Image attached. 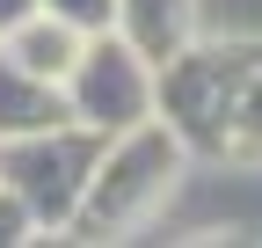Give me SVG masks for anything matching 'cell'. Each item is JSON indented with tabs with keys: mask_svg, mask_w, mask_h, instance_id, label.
Listing matches in <instances>:
<instances>
[{
	"mask_svg": "<svg viewBox=\"0 0 262 248\" xmlns=\"http://www.w3.org/2000/svg\"><path fill=\"white\" fill-rule=\"evenodd\" d=\"M160 124L189 161L262 168V37H196L160 66Z\"/></svg>",
	"mask_w": 262,
	"mask_h": 248,
	"instance_id": "6da1fadb",
	"label": "cell"
},
{
	"mask_svg": "<svg viewBox=\"0 0 262 248\" xmlns=\"http://www.w3.org/2000/svg\"><path fill=\"white\" fill-rule=\"evenodd\" d=\"M44 226H37V212H29L8 182H0V248H22V241H37Z\"/></svg>",
	"mask_w": 262,
	"mask_h": 248,
	"instance_id": "9c48e42d",
	"label": "cell"
},
{
	"mask_svg": "<svg viewBox=\"0 0 262 248\" xmlns=\"http://www.w3.org/2000/svg\"><path fill=\"white\" fill-rule=\"evenodd\" d=\"M80 29L73 22H58L51 8H37V15H22L15 29H8V37H0V51H8L15 58V66H29V73H44V80H73V58H80Z\"/></svg>",
	"mask_w": 262,
	"mask_h": 248,
	"instance_id": "52a82bcc",
	"label": "cell"
},
{
	"mask_svg": "<svg viewBox=\"0 0 262 248\" xmlns=\"http://www.w3.org/2000/svg\"><path fill=\"white\" fill-rule=\"evenodd\" d=\"M73 117V102H66V88L44 80V73H29L15 66L8 51H0V146L22 139V132H51V124Z\"/></svg>",
	"mask_w": 262,
	"mask_h": 248,
	"instance_id": "5b68a950",
	"label": "cell"
},
{
	"mask_svg": "<svg viewBox=\"0 0 262 248\" xmlns=\"http://www.w3.org/2000/svg\"><path fill=\"white\" fill-rule=\"evenodd\" d=\"M44 8L58 22H73L80 37H102V29H117V0H44Z\"/></svg>",
	"mask_w": 262,
	"mask_h": 248,
	"instance_id": "ba28073f",
	"label": "cell"
},
{
	"mask_svg": "<svg viewBox=\"0 0 262 248\" xmlns=\"http://www.w3.org/2000/svg\"><path fill=\"white\" fill-rule=\"evenodd\" d=\"M182 168H189V146L160 117L102 139V161H95V182H88V197H80L73 234L80 241H124V234H139L153 212L175 197Z\"/></svg>",
	"mask_w": 262,
	"mask_h": 248,
	"instance_id": "7a4b0ae2",
	"label": "cell"
},
{
	"mask_svg": "<svg viewBox=\"0 0 262 248\" xmlns=\"http://www.w3.org/2000/svg\"><path fill=\"white\" fill-rule=\"evenodd\" d=\"M37 8H44V0H0V37H8L22 15H37Z\"/></svg>",
	"mask_w": 262,
	"mask_h": 248,
	"instance_id": "30bf717a",
	"label": "cell"
},
{
	"mask_svg": "<svg viewBox=\"0 0 262 248\" xmlns=\"http://www.w3.org/2000/svg\"><path fill=\"white\" fill-rule=\"evenodd\" d=\"M66 102H73V117L88 124V132L117 139V132H131V124L160 117V66H153L131 37L102 29V37L80 44L73 80H66Z\"/></svg>",
	"mask_w": 262,
	"mask_h": 248,
	"instance_id": "277c9868",
	"label": "cell"
},
{
	"mask_svg": "<svg viewBox=\"0 0 262 248\" xmlns=\"http://www.w3.org/2000/svg\"><path fill=\"white\" fill-rule=\"evenodd\" d=\"M95 161H102V132H88L80 117L51 124V132H22L0 146V182L37 212L44 234H73L80 197L95 182Z\"/></svg>",
	"mask_w": 262,
	"mask_h": 248,
	"instance_id": "3957f363",
	"label": "cell"
},
{
	"mask_svg": "<svg viewBox=\"0 0 262 248\" xmlns=\"http://www.w3.org/2000/svg\"><path fill=\"white\" fill-rule=\"evenodd\" d=\"M196 8L204 0H117V37H131L153 66H168L182 44H196Z\"/></svg>",
	"mask_w": 262,
	"mask_h": 248,
	"instance_id": "8992f818",
	"label": "cell"
}]
</instances>
